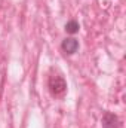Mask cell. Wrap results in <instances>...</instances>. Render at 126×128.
<instances>
[{
	"label": "cell",
	"instance_id": "obj_1",
	"mask_svg": "<svg viewBox=\"0 0 126 128\" xmlns=\"http://www.w3.org/2000/svg\"><path fill=\"white\" fill-rule=\"evenodd\" d=\"M48 86H49V91L54 97H63L67 92V82H65L64 76L60 74V73H55V74L49 76Z\"/></svg>",
	"mask_w": 126,
	"mask_h": 128
},
{
	"label": "cell",
	"instance_id": "obj_2",
	"mask_svg": "<svg viewBox=\"0 0 126 128\" xmlns=\"http://www.w3.org/2000/svg\"><path fill=\"white\" fill-rule=\"evenodd\" d=\"M79 48H80V45H79V40L76 37H65L63 40V43H61V49L67 55L76 54L79 51Z\"/></svg>",
	"mask_w": 126,
	"mask_h": 128
},
{
	"label": "cell",
	"instance_id": "obj_3",
	"mask_svg": "<svg viewBox=\"0 0 126 128\" xmlns=\"http://www.w3.org/2000/svg\"><path fill=\"white\" fill-rule=\"evenodd\" d=\"M102 128H119V118L113 112H105L101 119Z\"/></svg>",
	"mask_w": 126,
	"mask_h": 128
},
{
	"label": "cell",
	"instance_id": "obj_4",
	"mask_svg": "<svg viewBox=\"0 0 126 128\" xmlns=\"http://www.w3.org/2000/svg\"><path fill=\"white\" fill-rule=\"evenodd\" d=\"M80 30V24H79V21H76V20H70L67 24H65V32L68 33V34H76V33H79Z\"/></svg>",
	"mask_w": 126,
	"mask_h": 128
}]
</instances>
